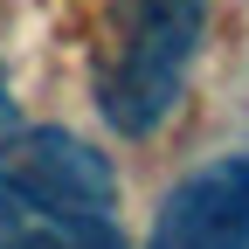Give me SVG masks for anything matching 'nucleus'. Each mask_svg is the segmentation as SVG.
Returning <instances> with one entry per match:
<instances>
[{"label": "nucleus", "mask_w": 249, "mask_h": 249, "mask_svg": "<svg viewBox=\"0 0 249 249\" xmlns=\"http://www.w3.org/2000/svg\"><path fill=\"white\" fill-rule=\"evenodd\" d=\"M201 21H208V0H118L111 62L97 76V97L124 139L160 132L166 111L180 104L187 62L201 49Z\"/></svg>", "instance_id": "nucleus-1"}, {"label": "nucleus", "mask_w": 249, "mask_h": 249, "mask_svg": "<svg viewBox=\"0 0 249 249\" xmlns=\"http://www.w3.org/2000/svg\"><path fill=\"white\" fill-rule=\"evenodd\" d=\"M0 194L21 208V222H111L118 173L76 132L35 124L0 152Z\"/></svg>", "instance_id": "nucleus-2"}, {"label": "nucleus", "mask_w": 249, "mask_h": 249, "mask_svg": "<svg viewBox=\"0 0 249 249\" xmlns=\"http://www.w3.org/2000/svg\"><path fill=\"white\" fill-rule=\"evenodd\" d=\"M152 249H249V152L187 173L152 222Z\"/></svg>", "instance_id": "nucleus-3"}, {"label": "nucleus", "mask_w": 249, "mask_h": 249, "mask_svg": "<svg viewBox=\"0 0 249 249\" xmlns=\"http://www.w3.org/2000/svg\"><path fill=\"white\" fill-rule=\"evenodd\" d=\"M21 249H124L111 222H28Z\"/></svg>", "instance_id": "nucleus-4"}, {"label": "nucleus", "mask_w": 249, "mask_h": 249, "mask_svg": "<svg viewBox=\"0 0 249 249\" xmlns=\"http://www.w3.org/2000/svg\"><path fill=\"white\" fill-rule=\"evenodd\" d=\"M21 229H28V222H21V208L0 194V249H21Z\"/></svg>", "instance_id": "nucleus-5"}, {"label": "nucleus", "mask_w": 249, "mask_h": 249, "mask_svg": "<svg viewBox=\"0 0 249 249\" xmlns=\"http://www.w3.org/2000/svg\"><path fill=\"white\" fill-rule=\"evenodd\" d=\"M7 124H14V97H7V70H0V139H7Z\"/></svg>", "instance_id": "nucleus-6"}]
</instances>
